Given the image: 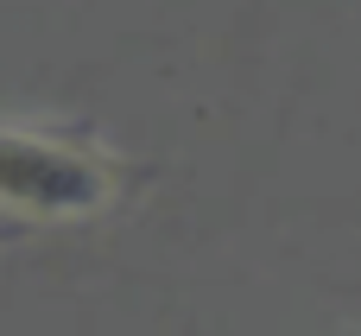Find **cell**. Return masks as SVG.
<instances>
[{"label":"cell","mask_w":361,"mask_h":336,"mask_svg":"<svg viewBox=\"0 0 361 336\" xmlns=\"http://www.w3.org/2000/svg\"><path fill=\"white\" fill-rule=\"evenodd\" d=\"M121 197V165L108 146L44 127H0V210L38 222H76Z\"/></svg>","instance_id":"cell-1"}]
</instances>
